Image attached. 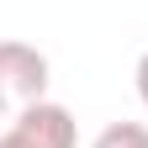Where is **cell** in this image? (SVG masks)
<instances>
[{"mask_svg":"<svg viewBox=\"0 0 148 148\" xmlns=\"http://www.w3.org/2000/svg\"><path fill=\"white\" fill-rule=\"evenodd\" d=\"M0 148H74V116H69V106L42 101V106L21 111V116L0 132Z\"/></svg>","mask_w":148,"mask_h":148,"instance_id":"cell-2","label":"cell"},{"mask_svg":"<svg viewBox=\"0 0 148 148\" xmlns=\"http://www.w3.org/2000/svg\"><path fill=\"white\" fill-rule=\"evenodd\" d=\"M48 101V58L32 42H16L5 37L0 42V111L21 116V111Z\"/></svg>","mask_w":148,"mask_h":148,"instance_id":"cell-1","label":"cell"},{"mask_svg":"<svg viewBox=\"0 0 148 148\" xmlns=\"http://www.w3.org/2000/svg\"><path fill=\"white\" fill-rule=\"evenodd\" d=\"M90 148H148V127L143 122H111V127H101V138Z\"/></svg>","mask_w":148,"mask_h":148,"instance_id":"cell-3","label":"cell"},{"mask_svg":"<svg viewBox=\"0 0 148 148\" xmlns=\"http://www.w3.org/2000/svg\"><path fill=\"white\" fill-rule=\"evenodd\" d=\"M138 95H143V106H148V53L138 58Z\"/></svg>","mask_w":148,"mask_h":148,"instance_id":"cell-4","label":"cell"}]
</instances>
